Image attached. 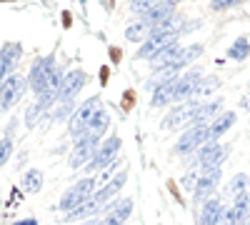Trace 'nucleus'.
Instances as JSON below:
<instances>
[{
	"label": "nucleus",
	"mask_w": 250,
	"mask_h": 225,
	"mask_svg": "<svg viewBox=\"0 0 250 225\" xmlns=\"http://www.w3.org/2000/svg\"><path fill=\"white\" fill-rule=\"evenodd\" d=\"M95 190H98V180H95V178L78 180L75 185H70L65 193H62V198H60V203H58V208L65 210V213H70L73 208H78V205H83L85 200H90V198L95 195Z\"/></svg>",
	"instance_id": "obj_1"
},
{
	"label": "nucleus",
	"mask_w": 250,
	"mask_h": 225,
	"mask_svg": "<svg viewBox=\"0 0 250 225\" xmlns=\"http://www.w3.org/2000/svg\"><path fill=\"white\" fill-rule=\"evenodd\" d=\"M100 110H103V105H100V95H93L88 103H83V105L78 108V113L70 118V125H68L70 135H75V138L85 135L88 125L95 120V115H98Z\"/></svg>",
	"instance_id": "obj_2"
},
{
	"label": "nucleus",
	"mask_w": 250,
	"mask_h": 225,
	"mask_svg": "<svg viewBox=\"0 0 250 225\" xmlns=\"http://www.w3.org/2000/svg\"><path fill=\"white\" fill-rule=\"evenodd\" d=\"M98 140H100V138H95V135H90V133L80 135V138L75 140V148H73L70 160H68V165H70L73 170L85 168L88 163L93 160V155H95V150H98Z\"/></svg>",
	"instance_id": "obj_3"
},
{
	"label": "nucleus",
	"mask_w": 250,
	"mask_h": 225,
	"mask_svg": "<svg viewBox=\"0 0 250 225\" xmlns=\"http://www.w3.org/2000/svg\"><path fill=\"white\" fill-rule=\"evenodd\" d=\"M28 88V80L23 75H10L3 85H0V110H10Z\"/></svg>",
	"instance_id": "obj_4"
},
{
	"label": "nucleus",
	"mask_w": 250,
	"mask_h": 225,
	"mask_svg": "<svg viewBox=\"0 0 250 225\" xmlns=\"http://www.w3.org/2000/svg\"><path fill=\"white\" fill-rule=\"evenodd\" d=\"M85 80L88 75L83 70H70L62 75V83H60V90H58V103H73V100L78 98V93L85 88Z\"/></svg>",
	"instance_id": "obj_5"
},
{
	"label": "nucleus",
	"mask_w": 250,
	"mask_h": 225,
	"mask_svg": "<svg viewBox=\"0 0 250 225\" xmlns=\"http://www.w3.org/2000/svg\"><path fill=\"white\" fill-rule=\"evenodd\" d=\"M120 138L118 135H113L110 140H105L103 145H98V150H95V155H93V160L85 165V170L88 173H98V170H103L108 165V163H113L115 160V155H118V150H120Z\"/></svg>",
	"instance_id": "obj_6"
},
{
	"label": "nucleus",
	"mask_w": 250,
	"mask_h": 225,
	"mask_svg": "<svg viewBox=\"0 0 250 225\" xmlns=\"http://www.w3.org/2000/svg\"><path fill=\"white\" fill-rule=\"evenodd\" d=\"M58 65H55V58L53 55H48V58H40L38 63L30 68V90L33 93H43L45 88H48V80H50V75H53V70H55Z\"/></svg>",
	"instance_id": "obj_7"
},
{
	"label": "nucleus",
	"mask_w": 250,
	"mask_h": 225,
	"mask_svg": "<svg viewBox=\"0 0 250 225\" xmlns=\"http://www.w3.org/2000/svg\"><path fill=\"white\" fill-rule=\"evenodd\" d=\"M210 140V133H208V125H198V128H190L178 143H175V153L180 155H188V153H195L200 145Z\"/></svg>",
	"instance_id": "obj_8"
},
{
	"label": "nucleus",
	"mask_w": 250,
	"mask_h": 225,
	"mask_svg": "<svg viewBox=\"0 0 250 225\" xmlns=\"http://www.w3.org/2000/svg\"><path fill=\"white\" fill-rule=\"evenodd\" d=\"M228 150L220 145V143H213V140H208L205 145L200 148L198 153V165L203 170H213V168H220L223 165V160H225Z\"/></svg>",
	"instance_id": "obj_9"
},
{
	"label": "nucleus",
	"mask_w": 250,
	"mask_h": 225,
	"mask_svg": "<svg viewBox=\"0 0 250 225\" xmlns=\"http://www.w3.org/2000/svg\"><path fill=\"white\" fill-rule=\"evenodd\" d=\"M20 53H23V48L18 43H8V45L0 48V85L13 75L15 65L20 63Z\"/></svg>",
	"instance_id": "obj_10"
},
{
	"label": "nucleus",
	"mask_w": 250,
	"mask_h": 225,
	"mask_svg": "<svg viewBox=\"0 0 250 225\" xmlns=\"http://www.w3.org/2000/svg\"><path fill=\"white\" fill-rule=\"evenodd\" d=\"M133 213V200L130 198H118L115 203H110L105 215H103V225H125V220Z\"/></svg>",
	"instance_id": "obj_11"
},
{
	"label": "nucleus",
	"mask_w": 250,
	"mask_h": 225,
	"mask_svg": "<svg viewBox=\"0 0 250 225\" xmlns=\"http://www.w3.org/2000/svg\"><path fill=\"white\" fill-rule=\"evenodd\" d=\"M200 103L195 98H190L188 103H183V105H178L175 110H170V115L163 120V128H180V125H190V118H193V113H195V108H198Z\"/></svg>",
	"instance_id": "obj_12"
},
{
	"label": "nucleus",
	"mask_w": 250,
	"mask_h": 225,
	"mask_svg": "<svg viewBox=\"0 0 250 225\" xmlns=\"http://www.w3.org/2000/svg\"><path fill=\"white\" fill-rule=\"evenodd\" d=\"M200 78H203L200 70H188L185 75H180V78L175 80V90H173V100H175V103L193 98L195 85H198V80H200Z\"/></svg>",
	"instance_id": "obj_13"
},
{
	"label": "nucleus",
	"mask_w": 250,
	"mask_h": 225,
	"mask_svg": "<svg viewBox=\"0 0 250 225\" xmlns=\"http://www.w3.org/2000/svg\"><path fill=\"white\" fill-rule=\"evenodd\" d=\"M175 40H178V35H150V38L140 45L138 58H140V60H145V58H150V60H153L163 48H168L170 43H175Z\"/></svg>",
	"instance_id": "obj_14"
},
{
	"label": "nucleus",
	"mask_w": 250,
	"mask_h": 225,
	"mask_svg": "<svg viewBox=\"0 0 250 225\" xmlns=\"http://www.w3.org/2000/svg\"><path fill=\"white\" fill-rule=\"evenodd\" d=\"M125 180H128V173L123 170V173H118L115 178H110V180L105 183V185L100 188V190H95V195H93V198H95V200L100 203L103 208H105L108 203H110V200H113V198H115V195H118L120 190H123V185H125Z\"/></svg>",
	"instance_id": "obj_15"
},
{
	"label": "nucleus",
	"mask_w": 250,
	"mask_h": 225,
	"mask_svg": "<svg viewBox=\"0 0 250 225\" xmlns=\"http://www.w3.org/2000/svg\"><path fill=\"white\" fill-rule=\"evenodd\" d=\"M220 108L223 103L220 100H213V103H200L190 118V128H198V125H210V123L220 115Z\"/></svg>",
	"instance_id": "obj_16"
},
{
	"label": "nucleus",
	"mask_w": 250,
	"mask_h": 225,
	"mask_svg": "<svg viewBox=\"0 0 250 225\" xmlns=\"http://www.w3.org/2000/svg\"><path fill=\"white\" fill-rule=\"evenodd\" d=\"M218 180H220V168H213V170H203V178L198 180L195 185V200L198 203H205L208 198H210V193L218 188Z\"/></svg>",
	"instance_id": "obj_17"
},
{
	"label": "nucleus",
	"mask_w": 250,
	"mask_h": 225,
	"mask_svg": "<svg viewBox=\"0 0 250 225\" xmlns=\"http://www.w3.org/2000/svg\"><path fill=\"white\" fill-rule=\"evenodd\" d=\"M180 45H178V40H175V43H170L168 48H163L153 60H150V63H153V68L155 70H170L173 68V63H175V60H178V55H180Z\"/></svg>",
	"instance_id": "obj_18"
},
{
	"label": "nucleus",
	"mask_w": 250,
	"mask_h": 225,
	"mask_svg": "<svg viewBox=\"0 0 250 225\" xmlns=\"http://www.w3.org/2000/svg\"><path fill=\"white\" fill-rule=\"evenodd\" d=\"M100 210H103V205H100L95 198H90V200L83 203V205L73 208V210L65 215V220H62V223H70V220H90V218H95Z\"/></svg>",
	"instance_id": "obj_19"
},
{
	"label": "nucleus",
	"mask_w": 250,
	"mask_h": 225,
	"mask_svg": "<svg viewBox=\"0 0 250 225\" xmlns=\"http://www.w3.org/2000/svg\"><path fill=\"white\" fill-rule=\"evenodd\" d=\"M233 123H235V113H220L210 125H208V133H210V140L218 143V138H223L228 130L233 128Z\"/></svg>",
	"instance_id": "obj_20"
},
{
	"label": "nucleus",
	"mask_w": 250,
	"mask_h": 225,
	"mask_svg": "<svg viewBox=\"0 0 250 225\" xmlns=\"http://www.w3.org/2000/svg\"><path fill=\"white\" fill-rule=\"evenodd\" d=\"M170 15H173V3H170V0H160V3H158L155 8H150L148 13L143 15V20H145V23H150V25L155 28L158 23L168 20Z\"/></svg>",
	"instance_id": "obj_21"
},
{
	"label": "nucleus",
	"mask_w": 250,
	"mask_h": 225,
	"mask_svg": "<svg viewBox=\"0 0 250 225\" xmlns=\"http://www.w3.org/2000/svg\"><path fill=\"white\" fill-rule=\"evenodd\" d=\"M220 213H223V203L218 198H208L203 203V210H200V225H215Z\"/></svg>",
	"instance_id": "obj_22"
},
{
	"label": "nucleus",
	"mask_w": 250,
	"mask_h": 225,
	"mask_svg": "<svg viewBox=\"0 0 250 225\" xmlns=\"http://www.w3.org/2000/svg\"><path fill=\"white\" fill-rule=\"evenodd\" d=\"M150 33H153V25L145 23V20H138V23H133L125 30V38H128L130 43H145V40L150 38Z\"/></svg>",
	"instance_id": "obj_23"
},
{
	"label": "nucleus",
	"mask_w": 250,
	"mask_h": 225,
	"mask_svg": "<svg viewBox=\"0 0 250 225\" xmlns=\"http://www.w3.org/2000/svg\"><path fill=\"white\" fill-rule=\"evenodd\" d=\"M175 80H178V78H175ZM175 80H170V83H163V85L153 88V108H160V105H165V103H170V100H173Z\"/></svg>",
	"instance_id": "obj_24"
},
{
	"label": "nucleus",
	"mask_w": 250,
	"mask_h": 225,
	"mask_svg": "<svg viewBox=\"0 0 250 225\" xmlns=\"http://www.w3.org/2000/svg\"><path fill=\"white\" fill-rule=\"evenodd\" d=\"M248 208H250V193H240V195H235V203H233V208H230L233 225H238V223L248 215Z\"/></svg>",
	"instance_id": "obj_25"
},
{
	"label": "nucleus",
	"mask_w": 250,
	"mask_h": 225,
	"mask_svg": "<svg viewBox=\"0 0 250 225\" xmlns=\"http://www.w3.org/2000/svg\"><path fill=\"white\" fill-rule=\"evenodd\" d=\"M108 125H110V115H108L105 110H100V113L95 115V120L88 125L85 133H90V135H95V138H103V135H105V130H108Z\"/></svg>",
	"instance_id": "obj_26"
},
{
	"label": "nucleus",
	"mask_w": 250,
	"mask_h": 225,
	"mask_svg": "<svg viewBox=\"0 0 250 225\" xmlns=\"http://www.w3.org/2000/svg\"><path fill=\"white\" fill-rule=\"evenodd\" d=\"M203 55V45H190V48H185V50H180V55H178V60L173 63V68L170 70H175L178 73V68H183V65H188V63H193L195 58H200Z\"/></svg>",
	"instance_id": "obj_27"
},
{
	"label": "nucleus",
	"mask_w": 250,
	"mask_h": 225,
	"mask_svg": "<svg viewBox=\"0 0 250 225\" xmlns=\"http://www.w3.org/2000/svg\"><path fill=\"white\" fill-rule=\"evenodd\" d=\"M40 188H43V173L40 170H28L23 175V190L25 193H38Z\"/></svg>",
	"instance_id": "obj_28"
},
{
	"label": "nucleus",
	"mask_w": 250,
	"mask_h": 225,
	"mask_svg": "<svg viewBox=\"0 0 250 225\" xmlns=\"http://www.w3.org/2000/svg\"><path fill=\"white\" fill-rule=\"evenodd\" d=\"M218 88H220V80H218V78H200L198 85H195L193 98H205V95H210V93L218 90Z\"/></svg>",
	"instance_id": "obj_29"
},
{
	"label": "nucleus",
	"mask_w": 250,
	"mask_h": 225,
	"mask_svg": "<svg viewBox=\"0 0 250 225\" xmlns=\"http://www.w3.org/2000/svg\"><path fill=\"white\" fill-rule=\"evenodd\" d=\"M228 55H230V60H245L250 55V43L245 38H238L235 43L228 48Z\"/></svg>",
	"instance_id": "obj_30"
},
{
	"label": "nucleus",
	"mask_w": 250,
	"mask_h": 225,
	"mask_svg": "<svg viewBox=\"0 0 250 225\" xmlns=\"http://www.w3.org/2000/svg\"><path fill=\"white\" fill-rule=\"evenodd\" d=\"M245 185H248V175L245 173H238L230 180V185H228V193H230V195H240V193H245Z\"/></svg>",
	"instance_id": "obj_31"
},
{
	"label": "nucleus",
	"mask_w": 250,
	"mask_h": 225,
	"mask_svg": "<svg viewBox=\"0 0 250 225\" xmlns=\"http://www.w3.org/2000/svg\"><path fill=\"white\" fill-rule=\"evenodd\" d=\"M160 0H130V10L138 13V15H145L150 8H155Z\"/></svg>",
	"instance_id": "obj_32"
},
{
	"label": "nucleus",
	"mask_w": 250,
	"mask_h": 225,
	"mask_svg": "<svg viewBox=\"0 0 250 225\" xmlns=\"http://www.w3.org/2000/svg\"><path fill=\"white\" fill-rule=\"evenodd\" d=\"M10 153H13V140L10 138H3V140H0V168H3L5 163L10 160Z\"/></svg>",
	"instance_id": "obj_33"
},
{
	"label": "nucleus",
	"mask_w": 250,
	"mask_h": 225,
	"mask_svg": "<svg viewBox=\"0 0 250 225\" xmlns=\"http://www.w3.org/2000/svg\"><path fill=\"white\" fill-rule=\"evenodd\" d=\"M240 0H210V8L213 10H225V8H230V5H238Z\"/></svg>",
	"instance_id": "obj_34"
},
{
	"label": "nucleus",
	"mask_w": 250,
	"mask_h": 225,
	"mask_svg": "<svg viewBox=\"0 0 250 225\" xmlns=\"http://www.w3.org/2000/svg\"><path fill=\"white\" fill-rule=\"evenodd\" d=\"M198 180H200V178H198V173H190V175H185V178H183V188H185V190H195Z\"/></svg>",
	"instance_id": "obj_35"
},
{
	"label": "nucleus",
	"mask_w": 250,
	"mask_h": 225,
	"mask_svg": "<svg viewBox=\"0 0 250 225\" xmlns=\"http://www.w3.org/2000/svg\"><path fill=\"white\" fill-rule=\"evenodd\" d=\"M83 225H103V220H98V218H90V220H85Z\"/></svg>",
	"instance_id": "obj_36"
},
{
	"label": "nucleus",
	"mask_w": 250,
	"mask_h": 225,
	"mask_svg": "<svg viewBox=\"0 0 250 225\" xmlns=\"http://www.w3.org/2000/svg\"><path fill=\"white\" fill-rule=\"evenodd\" d=\"M15 225H38V223H35V220L30 218V220H23V223H15Z\"/></svg>",
	"instance_id": "obj_37"
},
{
	"label": "nucleus",
	"mask_w": 250,
	"mask_h": 225,
	"mask_svg": "<svg viewBox=\"0 0 250 225\" xmlns=\"http://www.w3.org/2000/svg\"><path fill=\"white\" fill-rule=\"evenodd\" d=\"M238 225H250V213H248V215H245V218H243V220H240Z\"/></svg>",
	"instance_id": "obj_38"
},
{
	"label": "nucleus",
	"mask_w": 250,
	"mask_h": 225,
	"mask_svg": "<svg viewBox=\"0 0 250 225\" xmlns=\"http://www.w3.org/2000/svg\"><path fill=\"white\" fill-rule=\"evenodd\" d=\"M170 3H173V5H175V3H180V0H170Z\"/></svg>",
	"instance_id": "obj_39"
},
{
	"label": "nucleus",
	"mask_w": 250,
	"mask_h": 225,
	"mask_svg": "<svg viewBox=\"0 0 250 225\" xmlns=\"http://www.w3.org/2000/svg\"><path fill=\"white\" fill-rule=\"evenodd\" d=\"M248 105H250V103H248Z\"/></svg>",
	"instance_id": "obj_40"
}]
</instances>
